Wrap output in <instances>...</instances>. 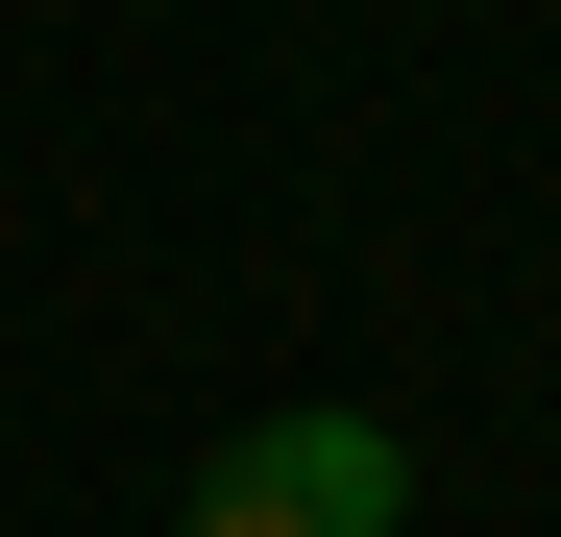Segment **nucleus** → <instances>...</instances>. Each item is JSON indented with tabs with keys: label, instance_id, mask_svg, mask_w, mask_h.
<instances>
[{
	"label": "nucleus",
	"instance_id": "nucleus-1",
	"mask_svg": "<svg viewBox=\"0 0 561 537\" xmlns=\"http://www.w3.org/2000/svg\"><path fill=\"white\" fill-rule=\"evenodd\" d=\"M391 513H415V439L318 391V415H244L220 465H196V513H171V537H391Z\"/></svg>",
	"mask_w": 561,
	"mask_h": 537
}]
</instances>
